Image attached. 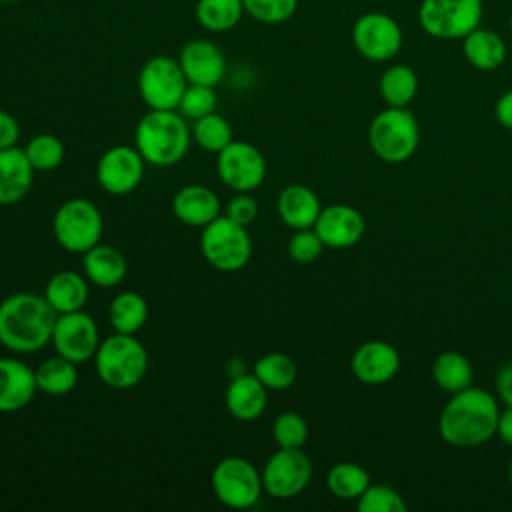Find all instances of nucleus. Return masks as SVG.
<instances>
[{
    "instance_id": "nucleus-1",
    "label": "nucleus",
    "mask_w": 512,
    "mask_h": 512,
    "mask_svg": "<svg viewBox=\"0 0 512 512\" xmlns=\"http://www.w3.org/2000/svg\"><path fill=\"white\" fill-rule=\"evenodd\" d=\"M498 416L496 396L484 388L468 386L444 404L438 416V432L454 448H478L496 436Z\"/></svg>"
},
{
    "instance_id": "nucleus-2",
    "label": "nucleus",
    "mask_w": 512,
    "mask_h": 512,
    "mask_svg": "<svg viewBox=\"0 0 512 512\" xmlns=\"http://www.w3.org/2000/svg\"><path fill=\"white\" fill-rule=\"evenodd\" d=\"M56 318L44 294L14 292L0 300V344L16 354H34L50 344Z\"/></svg>"
},
{
    "instance_id": "nucleus-3",
    "label": "nucleus",
    "mask_w": 512,
    "mask_h": 512,
    "mask_svg": "<svg viewBox=\"0 0 512 512\" xmlns=\"http://www.w3.org/2000/svg\"><path fill=\"white\" fill-rule=\"evenodd\" d=\"M192 130L178 110H150L146 112L136 130L134 146L146 164L166 168L174 166L190 150Z\"/></svg>"
},
{
    "instance_id": "nucleus-4",
    "label": "nucleus",
    "mask_w": 512,
    "mask_h": 512,
    "mask_svg": "<svg viewBox=\"0 0 512 512\" xmlns=\"http://www.w3.org/2000/svg\"><path fill=\"white\" fill-rule=\"evenodd\" d=\"M92 360L98 378L114 390L136 388L148 370V352L134 334L114 332L104 338Z\"/></svg>"
},
{
    "instance_id": "nucleus-5",
    "label": "nucleus",
    "mask_w": 512,
    "mask_h": 512,
    "mask_svg": "<svg viewBox=\"0 0 512 512\" xmlns=\"http://www.w3.org/2000/svg\"><path fill=\"white\" fill-rule=\"evenodd\" d=\"M368 144L380 160L402 164L420 144V124L408 108L386 106L368 126Z\"/></svg>"
},
{
    "instance_id": "nucleus-6",
    "label": "nucleus",
    "mask_w": 512,
    "mask_h": 512,
    "mask_svg": "<svg viewBox=\"0 0 512 512\" xmlns=\"http://www.w3.org/2000/svg\"><path fill=\"white\" fill-rule=\"evenodd\" d=\"M200 250L206 262L220 272L242 270L252 256L248 228L220 214L202 228Z\"/></svg>"
},
{
    "instance_id": "nucleus-7",
    "label": "nucleus",
    "mask_w": 512,
    "mask_h": 512,
    "mask_svg": "<svg viewBox=\"0 0 512 512\" xmlns=\"http://www.w3.org/2000/svg\"><path fill=\"white\" fill-rule=\"evenodd\" d=\"M104 218L98 206L86 198H70L60 204L52 218L56 242L76 254H84L102 240Z\"/></svg>"
},
{
    "instance_id": "nucleus-8",
    "label": "nucleus",
    "mask_w": 512,
    "mask_h": 512,
    "mask_svg": "<svg viewBox=\"0 0 512 512\" xmlns=\"http://www.w3.org/2000/svg\"><path fill=\"white\" fill-rule=\"evenodd\" d=\"M482 16V0H422L418 6L420 28L436 40H462Z\"/></svg>"
},
{
    "instance_id": "nucleus-9",
    "label": "nucleus",
    "mask_w": 512,
    "mask_h": 512,
    "mask_svg": "<svg viewBox=\"0 0 512 512\" xmlns=\"http://www.w3.org/2000/svg\"><path fill=\"white\" fill-rule=\"evenodd\" d=\"M210 484L216 498L236 510L254 506L264 492L262 472L242 456L222 458L212 470Z\"/></svg>"
},
{
    "instance_id": "nucleus-10",
    "label": "nucleus",
    "mask_w": 512,
    "mask_h": 512,
    "mask_svg": "<svg viewBox=\"0 0 512 512\" xmlns=\"http://www.w3.org/2000/svg\"><path fill=\"white\" fill-rule=\"evenodd\" d=\"M186 86L178 58L156 54L138 72V92L150 110H176Z\"/></svg>"
},
{
    "instance_id": "nucleus-11",
    "label": "nucleus",
    "mask_w": 512,
    "mask_h": 512,
    "mask_svg": "<svg viewBox=\"0 0 512 512\" xmlns=\"http://www.w3.org/2000/svg\"><path fill=\"white\" fill-rule=\"evenodd\" d=\"M312 474V460L302 448H278L262 468V486L268 496L290 500L306 490Z\"/></svg>"
},
{
    "instance_id": "nucleus-12",
    "label": "nucleus",
    "mask_w": 512,
    "mask_h": 512,
    "mask_svg": "<svg viewBox=\"0 0 512 512\" xmlns=\"http://www.w3.org/2000/svg\"><path fill=\"white\" fill-rule=\"evenodd\" d=\"M404 42L398 20L386 12H366L352 24V44L370 62L392 60Z\"/></svg>"
},
{
    "instance_id": "nucleus-13",
    "label": "nucleus",
    "mask_w": 512,
    "mask_h": 512,
    "mask_svg": "<svg viewBox=\"0 0 512 512\" xmlns=\"http://www.w3.org/2000/svg\"><path fill=\"white\" fill-rule=\"evenodd\" d=\"M216 156V172L234 192H252L266 178L264 154L250 142L232 140Z\"/></svg>"
},
{
    "instance_id": "nucleus-14",
    "label": "nucleus",
    "mask_w": 512,
    "mask_h": 512,
    "mask_svg": "<svg viewBox=\"0 0 512 512\" xmlns=\"http://www.w3.org/2000/svg\"><path fill=\"white\" fill-rule=\"evenodd\" d=\"M100 342L98 324L90 314L84 310L58 314L50 340L56 354L72 360L74 364H82L94 358Z\"/></svg>"
},
{
    "instance_id": "nucleus-15",
    "label": "nucleus",
    "mask_w": 512,
    "mask_h": 512,
    "mask_svg": "<svg viewBox=\"0 0 512 512\" xmlns=\"http://www.w3.org/2000/svg\"><path fill=\"white\" fill-rule=\"evenodd\" d=\"M144 158L136 146L118 144L108 148L96 162V180L112 196H124L138 188L144 176Z\"/></svg>"
},
{
    "instance_id": "nucleus-16",
    "label": "nucleus",
    "mask_w": 512,
    "mask_h": 512,
    "mask_svg": "<svg viewBox=\"0 0 512 512\" xmlns=\"http://www.w3.org/2000/svg\"><path fill=\"white\" fill-rule=\"evenodd\" d=\"M314 230L318 232L326 248L344 250L356 246L362 240L366 232V222L354 206L330 204L322 206Z\"/></svg>"
},
{
    "instance_id": "nucleus-17",
    "label": "nucleus",
    "mask_w": 512,
    "mask_h": 512,
    "mask_svg": "<svg viewBox=\"0 0 512 512\" xmlns=\"http://www.w3.org/2000/svg\"><path fill=\"white\" fill-rule=\"evenodd\" d=\"M400 364V352L384 340H368L360 344L350 358L352 374L368 386L390 382L398 374Z\"/></svg>"
},
{
    "instance_id": "nucleus-18",
    "label": "nucleus",
    "mask_w": 512,
    "mask_h": 512,
    "mask_svg": "<svg viewBox=\"0 0 512 512\" xmlns=\"http://www.w3.org/2000/svg\"><path fill=\"white\" fill-rule=\"evenodd\" d=\"M178 62L188 84L218 86L226 74V58L222 50L204 38L186 42L178 54Z\"/></svg>"
},
{
    "instance_id": "nucleus-19",
    "label": "nucleus",
    "mask_w": 512,
    "mask_h": 512,
    "mask_svg": "<svg viewBox=\"0 0 512 512\" xmlns=\"http://www.w3.org/2000/svg\"><path fill=\"white\" fill-rule=\"evenodd\" d=\"M38 392L34 368L14 356H0V412L26 408Z\"/></svg>"
},
{
    "instance_id": "nucleus-20",
    "label": "nucleus",
    "mask_w": 512,
    "mask_h": 512,
    "mask_svg": "<svg viewBox=\"0 0 512 512\" xmlns=\"http://www.w3.org/2000/svg\"><path fill=\"white\" fill-rule=\"evenodd\" d=\"M224 406L240 422L258 420L268 406V388L254 374H236L226 386Z\"/></svg>"
},
{
    "instance_id": "nucleus-21",
    "label": "nucleus",
    "mask_w": 512,
    "mask_h": 512,
    "mask_svg": "<svg viewBox=\"0 0 512 512\" xmlns=\"http://www.w3.org/2000/svg\"><path fill=\"white\" fill-rule=\"evenodd\" d=\"M172 212L182 224L190 228H204L220 216V198L208 186L188 184L174 194Z\"/></svg>"
},
{
    "instance_id": "nucleus-22",
    "label": "nucleus",
    "mask_w": 512,
    "mask_h": 512,
    "mask_svg": "<svg viewBox=\"0 0 512 512\" xmlns=\"http://www.w3.org/2000/svg\"><path fill=\"white\" fill-rule=\"evenodd\" d=\"M34 172L24 148L0 150V206L20 202L34 182Z\"/></svg>"
},
{
    "instance_id": "nucleus-23",
    "label": "nucleus",
    "mask_w": 512,
    "mask_h": 512,
    "mask_svg": "<svg viewBox=\"0 0 512 512\" xmlns=\"http://www.w3.org/2000/svg\"><path fill=\"white\" fill-rule=\"evenodd\" d=\"M276 210L280 220L288 228L300 230V228H312L316 224L322 204L318 194L312 188L304 184H288L278 194Z\"/></svg>"
},
{
    "instance_id": "nucleus-24",
    "label": "nucleus",
    "mask_w": 512,
    "mask_h": 512,
    "mask_svg": "<svg viewBox=\"0 0 512 512\" xmlns=\"http://www.w3.org/2000/svg\"><path fill=\"white\" fill-rule=\"evenodd\" d=\"M128 264L124 254L108 244H96L82 254V274L90 284L100 288H114L126 278Z\"/></svg>"
},
{
    "instance_id": "nucleus-25",
    "label": "nucleus",
    "mask_w": 512,
    "mask_h": 512,
    "mask_svg": "<svg viewBox=\"0 0 512 512\" xmlns=\"http://www.w3.org/2000/svg\"><path fill=\"white\" fill-rule=\"evenodd\" d=\"M88 296V278L74 270H60L52 274L44 286V298L56 310V314L84 310Z\"/></svg>"
},
{
    "instance_id": "nucleus-26",
    "label": "nucleus",
    "mask_w": 512,
    "mask_h": 512,
    "mask_svg": "<svg viewBox=\"0 0 512 512\" xmlns=\"http://www.w3.org/2000/svg\"><path fill=\"white\" fill-rule=\"evenodd\" d=\"M462 54L472 68L480 72H492L504 64L508 48L500 34L478 26L462 38Z\"/></svg>"
},
{
    "instance_id": "nucleus-27",
    "label": "nucleus",
    "mask_w": 512,
    "mask_h": 512,
    "mask_svg": "<svg viewBox=\"0 0 512 512\" xmlns=\"http://www.w3.org/2000/svg\"><path fill=\"white\" fill-rule=\"evenodd\" d=\"M432 380L436 386L448 394H456L468 386H472L474 380V368L470 360L458 352V350H444L432 360L430 368Z\"/></svg>"
},
{
    "instance_id": "nucleus-28",
    "label": "nucleus",
    "mask_w": 512,
    "mask_h": 512,
    "mask_svg": "<svg viewBox=\"0 0 512 512\" xmlns=\"http://www.w3.org/2000/svg\"><path fill=\"white\" fill-rule=\"evenodd\" d=\"M378 90L386 106L408 108L418 94V74L408 64H392L382 72Z\"/></svg>"
},
{
    "instance_id": "nucleus-29",
    "label": "nucleus",
    "mask_w": 512,
    "mask_h": 512,
    "mask_svg": "<svg viewBox=\"0 0 512 512\" xmlns=\"http://www.w3.org/2000/svg\"><path fill=\"white\" fill-rule=\"evenodd\" d=\"M108 320L114 332L136 334L148 320V302L134 290L116 294L108 306Z\"/></svg>"
},
{
    "instance_id": "nucleus-30",
    "label": "nucleus",
    "mask_w": 512,
    "mask_h": 512,
    "mask_svg": "<svg viewBox=\"0 0 512 512\" xmlns=\"http://www.w3.org/2000/svg\"><path fill=\"white\" fill-rule=\"evenodd\" d=\"M34 376L38 392L48 396H64L78 384L76 364L60 354L46 358L38 368H34Z\"/></svg>"
},
{
    "instance_id": "nucleus-31",
    "label": "nucleus",
    "mask_w": 512,
    "mask_h": 512,
    "mask_svg": "<svg viewBox=\"0 0 512 512\" xmlns=\"http://www.w3.org/2000/svg\"><path fill=\"white\" fill-rule=\"evenodd\" d=\"M244 14L242 0H198L194 16L198 24L208 32L232 30Z\"/></svg>"
},
{
    "instance_id": "nucleus-32",
    "label": "nucleus",
    "mask_w": 512,
    "mask_h": 512,
    "mask_svg": "<svg viewBox=\"0 0 512 512\" xmlns=\"http://www.w3.org/2000/svg\"><path fill=\"white\" fill-rule=\"evenodd\" d=\"M370 482L368 470L358 462H338L326 474L328 490L340 500H358Z\"/></svg>"
},
{
    "instance_id": "nucleus-33",
    "label": "nucleus",
    "mask_w": 512,
    "mask_h": 512,
    "mask_svg": "<svg viewBox=\"0 0 512 512\" xmlns=\"http://www.w3.org/2000/svg\"><path fill=\"white\" fill-rule=\"evenodd\" d=\"M268 390H288L298 376L296 362L284 352H268L254 362L252 372Z\"/></svg>"
},
{
    "instance_id": "nucleus-34",
    "label": "nucleus",
    "mask_w": 512,
    "mask_h": 512,
    "mask_svg": "<svg viewBox=\"0 0 512 512\" xmlns=\"http://www.w3.org/2000/svg\"><path fill=\"white\" fill-rule=\"evenodd\" d=\"M190 130H192V140L202 150L212 152V154L222 152L234 140L230 122L224 116H220L218 112H212V114H206V116L194 120V126Z\"/></svg>"
},
{
    "instance_id": "nucleus-35",
    "label": "nucleus",
    "mask_w": 512,
    "mask_h": 512,
    "mask_svg": "<svg viewBox=\"0 0 512 512\" xmlns=\"http://www.w3.org/2000/svg\"><path fill=\"white\" fill-rule=\"evenodd\" d=\"M24 152L32 164V168L36 172H50L54 168H58L64 162L66 156V148L64 142L54 136V134H36L32 136L26 146Z\"/></svg>"
},
{
    "instance_id": "nucleus-36",
    "label": "nucleus",
    "mask_w": 512,
    "mask_h": 512,
    "mask_svg": "<svg viewBox=\"0 0 512 512\" xmlns=\"http://www.w3.org/2000/svg\"><path fill=\"white\" fill-rule=\"evenodd\" d=\"M360 512H406L408 504L402 494L388 484H372L356 500Z\"/></svg>"
},
{
    "instance_id": "nucleus-37",
    "label": "nucleus",
    "mask_w": 512,
    "mask_h": 512,
    "mask_svg": "<svg viewBox=\"0 0 512 512\" xmlns=\"http://www.w3.org/2000/svg\"><path fill=\"white\" fill-rule=\"evenodd\" d=\"M272 438L278 448H302L308 440V424L302 414L286 410L272 422Z\"/></svg>"
},
{
    "instance_id": "nucleus-38",
    "label": "nucleus",
    "mask_w": 512,
    "mask_h": 512,
    "mask_svg": "<svg viewBox=\"0 0 512 512\" xmlns=\"http://www.w3.org/2000/svg\"><path fill=\"white\" fill-rule=\"evenodd\" d=\"M216 92L214 86H204V84H188L180 104H178V112L186 118V120H198L206 114L216 112Z\"/></svg>"
},
{
    "instance_id": "nucleus-39",
    "label": "nucleus",
    "mask_w": 512,
    "mask_h": 512,
    "mask_svg": "<svg viewBox=\"0 0 512 512\" xmlns=\"http://www.w3.org/2000/svg\"><path fill=\"white\" fill-rule=\"evenodd\" d=\"M244 12L262 24H282L298 8V0H242Z\"/></svg>"
},
{
    "instance_id": "nucleus-40",
    "label": "nucleus",
    "mask_w": 512,
    "mask_h": 512,
    "mask_svg": "<svg viewBox=\"0 0 512 512\" xmlns=\"http://www.w3.org/2000/svg\"><path fill=\"white\" fill-rule=\"evenodd\" d=\"M288 256L298 264H310L316 262L322 256V250L326 248L320 240L318 232L312 228H300L294 230V234L288 240Z\"/></svg>"
},
{
    "instance_id": "nucleus-41",
    "label": "nucleus",
    "mask_w": 512,
    "mask_h": 512,
    "mask_svg": "<svg viewBox=\"0 0 512 512\" xmlns=\"http://www.w3.org/2000/svg\"><path fill=\"white\" fill-rule=\"evenodd\" d=\"M224 216L248 228L258 218V202L248 192H238L234 198L228 200L224 208Z\"/></svg>"
},
{
    "instance_id": "nucleus-42",
    "label": "nucleus",
    "mask_w": 512,
    "mask_h": 512,
    "mask_svg": "<svg viewBox=\"0 0 512 512\" xmlns=\"http://www.w3.org/2000/svg\"><path fill=\"white\" fill-rule=\"evenodd\" d=\"M20 140V124L18 120L0 108V150L18 146Z\"/></svg>"
},
{
    "instance_id": "nucleus-43",
    "label": "nucleus",
    "mask_w": 512,
    "mask_h": 512,
    "mask_svg": "<svg viewBox=\"0 0 512 512\" xmlns=\"http://www.w3.org/2000/svg\"><path fill=\"white\" fill-rule=\"evenodd\" d=\"M496 394L504 406H512V362H506L496 372Z\"/></svg>"
},
{
    "instance_id": "nucleus-44",
    "label": "nucleus",
    "mask_w": 512,
    "mask_h": 512,
    "mask_svg": "<svg viewBox=\"0 0 512 512\" xmlns=\"http://www.w3.org/2000/svg\"><path fill=\"white\" fill-rule=\"evenodd\" d=\"M494 116L502 128L512 130V90H506L500 94L494 106Z\"/></svg>"
},
{
    "instance_id": "nucleus-45",
    "label": "nucleus",
    "mask_w": 512,
    "mask_h": 512,
    "mask_svg": "<svg viewBox=\"0 0 512 512\" xmlns=\"http://www.w3.org/2000/svg\"><path fill=\"white\" fill-rule=\"evenodd\" d=\"M496 436L512 446V406H506L504 410H500V416H498V424H496Z\"/></svg>"
},
{
    "instance_id": "nucleus-46",
    "label": "nucleus",
    "mask_w": 512,
    "mask_h": 512,
    "mask_svg": "<svg viewBox=\"0 0 512 512\" xmlns=\"http://www.w3.org/2000/svg\"><path fill=\"white\" fill-rule=\"evenodd\" d=\"M508 482L512 484V458H510V462H508Z\"/></svg>"
},
{
    "instance_id": "nucleus-47",
    "label": "nucleus",
    "mask_w": 512,
    "mask_h": 512,
    "mask_svg": "<svg viewBox=\"0 0 512 512\" xmlns=\"http://www.w3.org/2000/svg\"><path fill=\"white\" fill-rule=\"evenodd\" d=\"M508 24H510V32H512V12H510V20H508Z\"/></svg>"
},
{
    "instance_id": "nucleus-48",
    "label": "nucleus",
    "mask_w": 512,
    "mask_h": 512,
    "mask_svg": "<svg viewBox=\"0 0 512 512\" xmlns=\"http://www.w3.org/2000/svg\"><path fill=\"white\" fill-rule=\"evenodd\" d=\"M8 2H16V0H0V4H8Z\"/></svg>"
}]
</instances>
